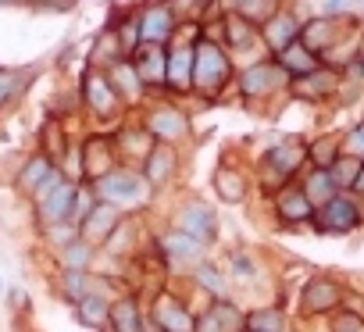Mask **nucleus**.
Instances as JSON below:
<instances>
[{
	"label": "nucleus",
	"mask_w": 364,
	"mask_h": 332,
	"mask_svg": "<svg viewBox=\"0 0 364 332\" xmlns=\"http://www.w3.org/2000/svg\"><path fill=\"white\" fill-rule=\"evenodd\" d=\"M229 79H232L229 54L218 43H211V40L197 43L193 47V90L204 93V97H218Z\"/></svg>",
	"instance_id": "f257e3e1"
},
{
	"label": "nucleus",
	"mask_w": 364,
	"mask_h": 332,
	"mask_svg": "<svg viewBox=\"0 0 364 332\" xmlns=\"http://www.w3.org/2000/svg\"><path fill=\"white\" fill-rule=\"evenodd\" d=\"M93 193H97V200L114 204V208L122 211V208H136V204H143L146 193H150V183L143 179V172L114 168L111 176H104V179L93 183Z\"/></svg>",
	"instance_id": "f03ea898"
},
{
	"label": "nucleus",
	"mask_w": 364,
	"mask_h": 332,
	"mask_svg": "<svg viewBox=\"0 0 364 332\" xmlns=\"http://www.w3.org/2000/svg\"><path fill=\"white\" fill-rule=\"evenodd\" d=\"M307 161V146L304 143H275L264 154V193H279L282 186H289V179L300 172V164Z\"/></svg>",
	"instance_id": "7ed1b4c3"
},
{
	"label": "nucleus",
	"mask_w": 364,
	"mask_h": 332,
	"mask_svg": "<svg viewBox=\"0 0 364 332\" xmlns=\"http://www.w3.org/2000/svg\"><path fill=\"white\" fill-rule=\"evenodd\" d=\"M314 225H318V232H328V236H346V232H353L357 225H360V208H357V200L353 197H332L325 208H318L314 211Z\"/></svg>",
	"instance_id": "20e7f679"
},
{
	"label": "nucleus",
	"mask_w": 364,
	"mask_h": 332,
	"mask_svg": "<svg viewBox=\"0 0 364 332\" xmlns=\"http://www.w3.org/2000/svg\"><path fill=\"white\" fill-rule=\"evenodd\" d=\"M175 229L186 232V236H193L197 243L208 247V243L218 236V215H215L204 200H186V204L175 211Z\"/></svg>",
	"instance_id": "39448f33"
},
{
	"label": "nucleus",
	"mask_w": 364,
	"mask_h": 332,
	"mask_svg": "<svg viewBox=\"0 0 364 332\" xmlns=\"http://www.w3.org/2000/svg\"><path fill=\"white\" fill-rule=\"evenodd\" d=\"M343 304V286L332 275H311L304 293H300V311L304 314H328L339 311Z\"/></svg>",
	"instance_id": "423d86ee"
},
{
	"label": "nucleus",
	"mask_w": 364,
	"mask_h": 332,
	"mask_svg": "<svg viewBox=\"0 0 364 332\" xmlns=\"http://www.w3.org/2000/svg\"><path fill=\"white\" fill-rule=\"evenodd\" d=\"M118 229H122V211H118L114 204L97 200V208H93V211L82 218V225H79V240L90 243V247H107V240H111Z\"/></svg>",
	"instance_id": "0eeeda50"
},
{
	"label": "nucleus",
	"mask_w": 364,
	"mask_h": 332,
	"mask_svg": "<svg viewBox=\"0 0 364 332\" xmlns=\"http://www.w3.org/2000/svg\"><path fill=\"white\" fill-rule=\"evenodd\" d=\"M154 328L157 332H197V314L175 300L171 293H157L154 296Z\"/></svg>",
	"instance_id": "6e6552de"
},
{
	"label": "nucleus",
	"mask_w": 364,
	"mask_h": 332,
	"mask_svg": "<svg viewBox=\"0 0 364 332\" xmlns=\"http://www.w3.org/2000/svg\"><path fill=\"white\" fill-rule=\"evenodd\" d=\"M114 161H118V157H114V139H111V136H90V139L82 143V176H86L90 183L111 176V172L118 168Z\"/></svg>",
	"instance_id": "1a4fd4ad"
},
{
	"label": "nucleus",
	"mask_w": 364,
	"mask_h": 332,
	"mask_svg": "<svg viewBox=\"0 0 364 332\" xmlns=\"http://www.w3.org/2000/svg\"><path fill=\"white\" fill-rule=\"evenodd\" d=\"M157 250H161V257L168 261V264H200L204 261V243H197L193 236H186V232H178V229H171V232H164L161 236V243H157Z\"/></svg>",
	"instance_id": "9d476101"
},
{
	"label": "nucleus",
	"mask_w": 364,
	"mask_h": 332,
	"mask_svg": "<svg viewBox=\"0 0 364 332\" xmlns=\"http://www.w3.org/2000/svg\"><path fill=\"white\" fill-rule=\"evenodd\" d=\"M129 61H132V68H136V75H139L143 86H164V75H168V54H164V47L139 43Z\"/></svg>",
	"instance_id": "9b49d317"
},
{
	"label": "nucleus",
	"mask_w": 364,
	"mask_h": 332,
	"mask_svg": "<svg viewBox=\"0 0 364 332\" xmlns=\"http://www.w3.org/2000/svg\"><path fill=\"white\" fill-rule=\"evenodd\" d=\"M82 97H86V104H90V111H93L97 118H111V114L118 111V100H122L104 72H90V75H86Z\"/></svg>",
	"instance_id": "f8f14e48"
},
{
	"label": "nucleus",
	"mask_w": 364,
	"mask_h": 332,
	"mask_svg": "<svg viewBox=\"0 0 364 332\" xmlns=\"http://www.w3.org/2000/svg\"><path fill=\"white\" fill-rule=\"evenodd\" d=\"M146 132L157 143H175V139H182L190 132V122H186V114L175 111V107H157V111L146 114Z\"/></svg>",
	"instance_id": "ddd939ff"
},
{
	"label": "nucleus",
	"mask_w": 364,
	"mask_h": 332,
	"mask_svg": "<svg viewBox=\"0 0 364 332\" xmlns=\"http://www.w3.org/2000/svg\"><path fill=\"white\" fill-rule=\"evenodd\" d=\"M75 193H79V183H72V179H65L43 204H36V215H40V222L43 225H61V222H68L72 218V204H75Z\"/></svg>",
	"instance_id": "4468645a"
},
{
	"label": "nucleus",
	"mask_w": 364,
	"mask_h": 332,
	"mask_svg": "<svg viewBox=\"0 0 364 332\" xmlns=\"http://www.w3.org/2000/svg\"><path fill=\"white\" fill-rule=\"evenodd\" d=\"M279 82H282L279 61H261V65H250V68L240 75V93H243V97H268Z\"/></svg>",
	"instance_id": "2eb2a0df"
},
{
	"label": "nucleus",
	"mask_w": 364,
	"mask_h": 332,
	"mask_svg": "<svg viewBox=\"0 0 364 332\" xmlns=\"http://www.w3.org/2000/svg\"><path fill=\"white\" fill-rule=\"evenodd\" d=\"M275 215H279L286 225H304V222L314 218V204L307 200L304 190H296V186H282V190L275 193Z\"/></svg>",
	"instance_id": "dca6fc26"
},
{
	"label": "nucleus",
	"mask_w": 364,
	"mask_h": 332,
	"mask_svg": "<svg viewBox=\"0 0 364 332\" xmlns=\"http://www.w3.org/2000/svg\"><path fill=\"white\" fill-rule=\"evenodd\" d=\"M171 33H175V15H171L164 4L146 8V11L139 15V43H157V47H164V40H171Z\"/></svg>",
	"instance_id": "f3484780"
},
{
	"label": "nucleus",
	"mask_w": 364,
	"mask_h": 332,
	"mask_svg": "<svg viewBox=\"0 0 364 332\" xmlns=\"http://www.w3.org/2000/svg\"><path fill=\"white\" fill-rule=\"evenodd\" d=\"M164 86L175 90V93H190L193 90V47H175L168 54V75H164Z\"/></svg>",
	"instance_id": "a211bd4d"
},
{
	"label": "nucleus",
	"mask_w": 364,
	"mask_h": 332,
	"mask_svg": "<svg viewBox=\"0 0 364 332\" xmlns=\"http://www.w3.org/2000/svg\"><path fill=\"white\" fill-rule=\"evenodd\" d=\"M336 86H339V75H336L332 68H314V72L293 79V93H296L300 100H321V97H328Z\"/></svg>",
	"instance_id": "6ab92c4d"
},
{
	"label": "nucleus",
	"mask_w": 364,
	"mask_h": 332,
	"mask_svg": "<svg viewBox=\"0 0 364 332\" xmlns=\"http://www.w3.org/2000/svg\"><path fill=\"white\" fill-rule=\"evenodd\" d=\"M111 332H146V318L139 311L136 296H118L111 300V318H107Z\"/></svg>",
	"instance_id": "aec40b11"
},
{
	"label": "nucleus",
	"mask_w": 364,
	"mask_h": 332,
	"mask_svg": "<svg viewBox=\"0 0 364 332\" xmlns=\"http://www.w3.org/2000/svg\"><path fill=\"white\" fill-rule=\"evenodd\" d=\"M300 40V22L293 18V15H286V11H279L268 26H264V43L272 47V54L279 58L286 47H293Z\"/></svg>",
	"instance_id": "412c9836"
},
{
	"label": "nucleus",
	"mask_w": 364,
	"mask_h": 332,
	"mask_svg": "<svg viewBox=\"0 0 364 332\" xmlns=\"http://www.w3.org/2000/svg\"><path fill=\"white\" fill-rule=\"evenodd\" d=\"M171 176H175V150H171V143H157L150 150V157L143 161V179L150 186H164Z\"/></svg>",
	"instance_id": "4be33fe9"
},
{
	"label": "nucleus",
	"mask_w": 364,
	"mask_h": 332,
	"mask_svg": "<svg viewBox=\"0 0 364 332\" xmlns=\"http://www.w3.org/2000/svg\"><path fill=\"white\" fill-rule=\"evenodd\" d=\"M211 186H215L218 200H225V204H243V197H247V176H243L240 168H232V164H222V168H215Z\"/></svg>",
	"instance_id": "5701e85b"
},
{
	"label": "nucleus",
	"mask_w": 364,
	"mask_h": 332,
	"mask_svg": "<svg viewBox=\"0 0 364 332\" xmlns=\"http://www.w3.org/2000/svg\"><path fill=\"white\" fill-rule=\"evenodd\" d=\"M304 193H307V200L314 204V211L318 208H325L332 197H339V186H336V179H332V172L328 168H314L307 179H304V186H300Z\"/></svg>",
	"instance_id": "b1692460"
},
{
	"label": "nucleus",
	"mask_w": 364,
	"mask_h": 332,
	"mask_svg": "<svg viewBox=\"0 0 364 332\" xmlns=\"http://www.w3.org/2000/svg\"><path fill=\"white\" fill-rule=\"evenodd\" d=\"M75 318H79V325L100 332V328L107 325V318H111V300L100 296V293H90V296H82V300L75 304Z\"/></svg>",
	"instance_id": "393cba45"
},
{
	"label": "nucleus",
	"mask_w": 364,
	"mask_h": 332,
	"mask_svg": "<svg viewBox=\"0 0 364 332\" xmlns=\"http://www.w3.org/2000/svg\"><path fill=\"white\" fill-rule=\"evenodd\" d=\"M54 168H58V164H54L47 154H36V157H29V161L22 164V172H18V190L33 197V193L40 190V183H43V179L54 172Z\"/></svg>",
	"instance_id": "a878e982"
},
{
	"label": "nucleus",
	"mask_w": 364,
	"mask_h": 332,
	"mask_svg": "<svg viewBox=\"0 0 364 332\" xmlns=\"http://www.w3.org/2000/svg\"><path fill=\"white\" fill-rule=\"evenodd\" d=\"M300 43H304L311 54L328 50V47L336 43V26H332V18H314V22L300 26Z\"/></svg>",
	"instance_id": "bb28decb"
},
{
	"label": "nucleus",
	"mask_w": 364,
	"mask_h": 332,
	"mask_svg": "<svg viewBox=\"0 0 364 332\" xmlns=\"http://www.w3.org/2000/svg\"><path fill=\"white\" fill-rule=\"evenodd\" d=\"M275 61H279V68L289 72L293 79H296V75H307V72H314V68H321V65H318V54H311L300 40H296L293 47H286Z\"/></svg>",
	"instance_id": "cd10ccee"
},
{
	"label": "nucleus",
	"mask_w": 364,
	"mask_h": 332,
	"mask_svg": "<svg viewBox=\"0 0 364 332\" xmlns=\"http://www.w3.org/2000/svg\"><path fill=\"white\" fill-rule=\"evenodd\" d=\"M111 86H114V93L118 97H125V100H139L143 97V82H139V75H136V68H132V61H114L111 65Z\"/></svg>",
	"instance_id": "c85d7f7f"
},
{
	"label": "nucleus",
	"mask_w": 364,
	"mask_h": 332,
	"mask_svg": "<svg viewBox=\"0 0 364 332\" xmlns=\"http://www.w3.org/2000/svg\"><path fill=\"white\" fill-rule=\"evenodd\" d=\"M243 332H286V311L275 307V304L254 307V311H247Z\"/></svg>",
	"instance_id": "c756f323"
},
{
	"label": "nucleus",
	"mask_w": 364,
	"mask_h": 332,
	"mask_svg": "<svg viewBox=\"0 0 364 332\" xmlns=\"http://www.w3.org/2000/svg\"><path fill=\"white\" fill-rule=\"evenodd\" d=\"M118 146H122L132 161H146L150 150L157 146V139L146 132V125H143V129H122V132H118Z\"/></svg>",
	"instance_id": "7c9ffc66"
},
{
	"label": "nucleus",
	"mask_w": 364,
	"mask_h": 332,
	"mask_svg": "<svg viewBox=\"0 0 364 332\" xmlns=\"http://www.w3.org/2000/svg\"><path fill=\"white\" fill-rule=\"evenodd\" d=\"M232 8L250 26H268L279 15V0H232Z\"/></svg>",
	"instance_id": "2f4dec72"
},
{
	"label": "nucleus",
	"mask_w": 364,
	"mask_h": 332,
	"mask_svg": "<svg viewBox=\"0 0 364 332\" xmlns=\"http://www.w3.org/2000/svg\"><path fill=\"white\" fill-rule=\"evenodd\" d=\"M222 36H225V43L229 47H236V50H247L250 43H254V36H257V26H250L247 18H240L236 11L222 22Z\"/></svg>",
	"instance_id": "473e14b6"
},
{
	"label": "nucleus",
	"mask_w": 364,
	"mask_h": 332,
	"mask_svg": "<svg viewBox=\"0 0 364 332\" xmlns=\"http://www.w3.org/2000/svg\"><path fill=\"white\" fill-rule=\"evenodd\" d=\"M339 154H343V139H336V136L314 139L307 146V161L314 164V168H332V164L339 161Z\"/></svg>",
	"instance_id": "72a5a7b5"
},
{
	"label": "nucleus",
	"mask_w": 364,
	"mask_h": 332,
	"mask_svg": "<svg viewBox=\"0 0 364 332\" xmlns=\"http://www.w3.org/2000/svg\"><path fill=\"white\" fill-rule=\"evenodd\" d=\"M58 261H61V268H65V272H86V268H90V261H93V247H90V243H82V240H72L68 247H61V250H58Z\"/></svg>",
	"instance_id": "f704fd0d"
},
{
	"label": "nucleus",
	"mask_w": 364,
	"mask_h": 332,
	"mask_svg": "<svg viewBox=\"0 0 364 332\" xmlns=\"http://www.w3.org/2000/svg\"><path fill=\"white\" fill-rule=\"evenodd\" d=\"M61 289H65V296L72 304H79L82 296L97 293V282H93L90 272H61Z\"/></svg>",
	"instance_id": "c9c22d12"
},
{
	"label": "nucleus",
	"mask_w": 364,
	"mask_h": 332,
	"mask_svg": "<svg viewBox=\"0 0 364 332\" xmlns=\"http://www.w3.org/2000/svg\"><path fill=\"white\" fill-rule=\"evenodd\" d=\"M211 311H215V318L222 321V328L225 332H243V325H247V311H240V304H232V300H215L211 304Z\"/></svg>",
	"instance_id": "e433bc0d"
},
{
	"label": "nucleus",
	"mask_w": 364,
	"mask_h": 332,
	"mask_svg": "<svg viewBox=\"0 0 364 332\" xmlns=\"http://www.w3.org/2000/svg\"><path fill=\"white\" fill-rule=\"evenodd\" d=\"M193 282H197L200 289H208L215 300L225 296V279H222V272H218L215 264H208V261H200V264L193 268Z\"/></svg>",
	"instance_id": "4c0bfd02"
},
{
	"label": "nucleus",
	"mask_w": 364,
	"mask_h": 332,
	"mask_svg": "<svg viewBox=\"0 0 364 332\" xmlns=\"http://www.w3.org/2000/svg\"><path fill=\"white\" fill-rule=\"evenodd\" d=\"M360 168H364V161H357V157H350V154H339V161L332 164L328 172H332V179H336V186H339V190H350Z\"/></svg>",
	"instance_id": "58836bf2"
},
{
	"label": "nucleus",
	"mask_w": 364,
	"mask_h": 332,
	"mask_svg": "<svg viewBox=\"0 0 364 332\" xmlns=\"http://www.w3.org/2000/svg\"><path fill=\"white\" fill-rule=\"evenodd\" d=\"M40 154H47L54 164L68 154V139L61 136V125H58V122H50V125L43 129V146H40Z\"/></svg>",
	"instance_id": "ea45409f"
},
{
	"label": "nucleus",
	"mask_w": 364,
	"mask_h": 332,
	"mask_svg": "<svg viewBox=\"0 0 364 332\" xmlns=\"http://www.w3.org/2000/svg\"><path fill=\"white\" fill-rule=\"evenodd\" d=\"M229 261H232V279H236L240 286H254V282H257V268H254V261H250L247 250H236Z\"/></svg>",
	"instance_id": "a19ab883"
},
{
	"label": "nucleus",
	"mask_w": 364,
	"mask_h": 332,
	"mask_svg": "<svg viewBox=\"0 0 364 332\" xmlns=\"http://www.w3.org/2000/svg\"><path fill=\"white\" fill-rule=\"evenodd\" d=\"M97 208V193H93V186H79V193H75V204H72V225H82V218L90 215Z\"/></svg>",
	"instance_id": "79ce46f5"
},
{
	"label": "nucleus",
	"mask_w": 364,
	"mask_h": 332,
	"mask_svg": "<svg viewBox=\"0 0 364 332\" xmlns=\"http://www.w3.org/2000/svg\"><path fill=\"white\" fill-rule=\"evenodd\" d=\"M43 236L54 243V250H61V247H68L72 240H79V225H72V222H61V225H43Z\"/></svg>",
	"instance_id": "37998d69"
},
{
	"label": "nucleus",
	"mask_w": 364,
	"mask_h": 332,
	"mask_svg": "<svg viewBox=\"0 0 364 332\" xmlns=\"http://www.w3.org/2000/svg\"><path fill=\"white\" fill-rule=\"evenodd\" d=\"M343 154L364 161V125H353V129L346 132V139H343Z\"/></svg>",
	"instance_id": "c03bdc74"
},
{
	"label": "nucleus",
	"mask_w": 364,
	"mask_h": 332,
	"mask_svg": "<svg viewBox=\"0 0 364 332\" xmlns=\"http://www.w3.org/2000/svg\"><path fill=\"white\" fill-rule=\"evenodd\" d=\"M360 328H364V318L357 311H339L332 321V332H360Z\"/></svg>",
	"instance_id": "a18cd8bd"
},
{
	"label": "nucleus",
	"mask_w": 364,
	"mask_h": 332,
	"mask_svg": "<svg viewBox=\"0 0 364 332\" xmlns=\"http://www.w3.org/2000/svg\"><path fill=\"white\" fill-rule=\"evenodd\" d=\"M18 82H22V75H15V72H8V68H0V107H4V104L18 93Z\"/></svg>",
	"instance_id": "49530a36"
},
{
	"label": "nucleus",
	"mask_w": 364,
	"mask_h": 332,
	"mask_svg": "<svg viewBox=\"0 0 364 332\" xmlns=\"http://www.w3.org/2000/svg\"><path fill=\"white\" fill-rule=\"evenodd\" d=\"M61 183H65V172H61V168H54V172H50V176L40 183V190L33 193V204H43V200H47V197H50V193H54Z\"/></svg>",
	"instance_id": "de8ad7c7"
},
{
	"label": "nucleus",
	"mask_w": 364,
	"mask_h": 332,
	"mask_svg": "<svg viewBox=\"0 0 364 332\" xmlns=\"http://www.w3.org/2000/svg\"><path fill=\"white\" fill-rule=\"evenodd\" d=\"M197 332H225V328H222V321L215 318V311L208 307L204 314H197Z\"/></svg>",
	"instance_id": "09e8293b"
},
{
	"label": "nucleus",
	"mask_w": 364,
	"mask_h": 332,
	"mask_svg": "<svg viewBox=\"0 0 364 332\" xmlns=\"http://www.w3.org/2000/svg\"><path fill=\"white\" fill-rule=\"evenodd\" d=\"M36 8H43V11H68V8H75V0H36Z\"/></svg>",
	"instance_id": "8fccbe9b"
},
{
	"label": "nucleus",
	"mask_w": 364,
	"mask_h": 332,
	"mask_svg": "<svg viewBox=\"0 0 364 332\" xmlns=\"http://www.w3.org/2000/svg\"><path fill=\"white\" fill-rule=\"evenodd\" d=\"M318 4L325 8V15H339V11L350 8V0H318Z\"/></svg>",
	"instance_id": "3c124183"
},
{
	"label": "nucleus",
	"mask_w": 364,
	"mask_h": 332,
	"mask_svg": "<svg viewBox=\"0 0 364 332\" xmlns=\"http://www.w3.org/2000/svg\"><path fill=\"white\" fill-rule=\"evenodd\" d=\"M350 190H353V193H360V197H364V168H360V172H357V179H353V186H350Z\"/></svg>",
	"instance_id": "603ef678"
},
{
	"label": "nucleus",
	"mask_w": 364,
	"mask_h": 332,
	"mask_svg": "<svg viewBox=\"0 0 364 332\" xmlns=\"http://www.w3.org/2000/svg\"><path fill=\"white\" fill-rule=\"evenodd\" d=\"M350 4H353V0H350Z\"/></svg>",
	"instance_id": "864d4df0"
}]
</instances>
